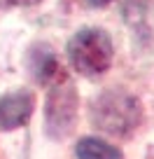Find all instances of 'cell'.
I'll use <instances>...</instances> for the list:
<instances>
[{"label": "cell", "instance_id": "6", "mask_svg": "<svg viewBox=\"0 0 154 159\" xmlns=\"http://www.w3.org/2000/svg\"><path fill=\"white\" fill-rule=\"evenodd\" d=\"M10 2H14V5H33L35 0H10Z\"/></svg>", "mask_w": 154, "mask_h": 159}, {"label": "cell", "instance_id": "1", "mask_svg": "<svg viewBox=\"0 0 154 159\" xmlns=\"http://www.w3.org/2000/svg\"><path fill=\"white\" fill-rule=\"evenodd\" d=\"M91 119L110 136H129L140 124V103L124 91H105L96 98Z\"/></svg>", "mask_w": 154, "mask_h": 159}, {"label": "cell", "instance_id": "5", "mask_svg": "<svg viewBox=\"0 0 154 159\" xmlns=\"http://www.w3.org/2000/svg\"><path fill=\"white\" fill-rule=\"evenodd\" d=\"M77 159H124L117 148L100 138H82L75 148Z\"/></svg>", "mask_w": 154, "mask_h": 159}, {"label": "cell", "instance_id": "3", "mask_svg": "<svg viewBox=\"0 0 154 159\" xmlns=\"http://www.w3.org/2000/svg\"><path fill=\"white\" fill-rule=\"evenodd\" d=\"M51 91L47 96V129L51 136H65L75 122V108H77V94L68 77L49 84Z\"/></svg>", "mask_w": 154, "mask_h": 159}, {"label": "cell", "instance_id": "2", "mask_svg": "<svg viewBox=\"0 0 154 159\" xmlns=\"http://www.w3.org/2000/svg\"><path fill=\"white\" fill-rule=\"evenodd\" d=\"M68 56L82 75H100L112 66V42L98 28H84L68 42Z\"/></svg>", "mask_w": 154, "mask_h": 159}, {"label": "cell", "instance_id": "7", "mask_svg": "<svg viewBox=\"0 0 154 159\" xmlns=\"http://www.w3.org/2000/svg\"><path fill=\"white\" fill-rule=\"evenodd\" d=\"M91 5H96V7H103V5H108L110 0H89Z\"/></svg>", "mask_w": 154, "mask_h": 159}, {"label": "cell", "instance_id": "4", "mask_svg": "<svg viewBox=\"0 0 154 159\" xmlns=\"http://www.w3.org/2000/svg\"><path fill=\"white\" fill-rule=\"evenodd\" d=\"M33 112V96L28 91H14V94L0 98V129H16L26 124Z\"/></svg>", "mask_w": 154, "mask_h": 159}]
</instances>
